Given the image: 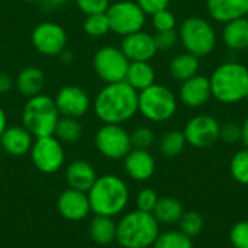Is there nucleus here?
Segmentation results:
<instances>
[{
	"instance_id": "obj_1",
	"label": "nucleus",
	"mask_w": 248,
	"mask_h": 248,
	"mask_svg": "<svg viewBox=\"0 0 248 248\" xmlns=\"http://www.w3.org/2000/svg\"><path fill=\"white\" fill-rule=\"evenodd\" d=\"M93 110L100 122L122 125L138 113V92L126 81L105 84L94 97Z\"/></svg>"
},
{
	"instance_id": "obj_2",
	"label": "nucleus",
	"mask_w": 248,
	"mask_h": 248,
	"mask_svg": "<svg viewBox=\"0 0 248 248\" xmlns=\"http://www.w3.org/2000/svg\"><path fill=\"white\" fill-rule=\"evenodd\" d=\"M92 212L94 215L115 218L121 215L129 202V187L119 176H97L94 185L87 192Z\"/></svg>"
},
{
	"instance_id": "obj_3",
	"label": "nucleus",
	"mask_w": 248,
	"mask_h": 248,
	"mask_svg": "<svg viewBox=\"0 0 248 248\" xmlns=\"http://www.w3.org/2000/svg\"><path fill=\"white\" fill-rule=\"evenodd\" d=\"M160 235V224L153 214L132 211L116 222V243L122 248H150Z\"/></svg>"
},
{
	"instance_id": "obj_4",
	"label": "nucleus",
	"mask_w": 248,
	"mask_h": 248,
	"mask_svg": "<svg viewBox=\"0 0 248 248\" xmlns=\"http://www.w3.org/2000/svg\"><path fill=\"white\" fill-rule=\"evenodd\" d=\"M212 96L221 103H237L248 93V68L240 62H224L211 76Z\"/></svg>"
},
{
	"instance_id": "obj_5",
	"label": "nucleus",
	"mask_w": 248,
	"mask_h": 248,
	"mask_svg": "<svg viewBox=\"0 0 248 248\" xmlns=\"http://www.w3.org/2000/svg\"><path fill=\"white\" fill-rule=\"evenodd\" d=\"M60 113L54 99L41 93L29 97L22 109V125L33 135V138L54 135Z\"/></svg>"
},
{
	"instance_id": "obj_6",
	"label": "nucleus",
	"mask_w": 248,
	"mask_h": 248,
	"mask_svg": "<svg viewBox=\"0 0 248 248\" xmlns=\"http://www.w3.org/2000/svg\"><path fill=\"white\" fill-rule=\"evenodd\" d=\"M177 110V99L174 93L154 83L148 89L138 93V112L151 122H166L174 116Z\"/></svg>"
},
{
	"instance_id": "obj_7",
	"label": "nucleus",
	"mask_w": 248,
	"mask_h": 248,
	"mask_svg": "<svg viewBox=\"0 0 248 248\" xmlns=\"http://www.w3.org/2000/svg\"><path fill=\"white\" fill-rule=\"evenodd\" d=\"M179 38L186 52L198 58L209 55L217 45V33L214 26L199 16H192L183 20L179 31Z\"/></svg>"
},
{
	"instance_id": "obj_8",
	"label": "nucleus",
	"mask_w": 248,
	"mask_h": 248,
	"mask_svg": "<svg viewBox=\"0 0 248 248\" xmlns=\"http://www.w3.org/2000/svg\"><path fill=\"white\" fill-rule=\"evenodd\" d=\"M106 16L110 25V31L116 35L126 36L129 33L142 31L145 25V13L132 0H118L109 4Z\"/></svg>"
},
{
	"instance_id": "obj_9",
	"label": "nucleus",
	"mask_w": 248,
	"mask_h": 248,
	"mask_svg": "<svg viewBox=\"0 0 248 248\" xmlns=\"http://www.w3.org/2000/svg\"><path fill=\"white\" fill-rule=\"evenodd\" d=\"M128 67L129 60L121 48L113 45H105L93 55V70L105 84L125 81Z\"/></svg>"
},
{
	"instance_id": "obj_10",
	"label": "nucleus",
	"mask_w": 248,
	"mask_h": 248,
	"mask_svg": "<svg viewBox=\"0 0 248 248\" xmlns=\"http://www.w3.org/2000/svg\"><path fill=\"white\" fill-rule=\"evenodd\" d=\"M94 145L108 160H124L132 150L129 132L116 124H103L94 135Z\"/></svg>"
},
{
	"instance_id": "obj_11",
	"label": "nucleus",
	"mask_w": 248,
	"mask_h": 248,
	"mask_svg": "<svg viewBox=\"0 0 248 248\" xmlns=\"http://www.w3.org/2000/svg\"><path fill=\"white\" fill-rule=\"evenodd\" d=\"M29 155L35 169L44 174L57 173L65 163L64 147L54 135L35 138Z\"/></svg>"
},
{
	"instance_id": "obj_12",
	"label": "nucleus",
	"mask_w": 248,
	"mask_h": 248,
	"mask_svg": "<svg viewBox=\"0 0 248 248\" xmlns=\"http://www.w3.org/2000/svg\"><path fill=\"white\" fill-rule=\"evenodd\" d=\"M67 41L68 36L65 29L52 20L38 23L31 33V42L33 48L46 57L61 55L67 48Z\"/></svg>"
},
{
	"instance_id": "obj_13",
	"label": "nucleus",
	"mask_w": 248,
	"mask_h": 248,
	"mask_svg": "<svg viewBox=\"0 0 248 248\" xmlns=\"http://www.w3.org/2000/svg\"><path fill=\"white\" fill-rule=\"evenodd\" d=\"M52 99L60 116L65 118L80 119L90 110L92 106L89 93L84 89L74 84L61 87Z\"/></svg>"
},
{
	"instance_id": "obj_14",
	"label": "nucleus",
	"mask_w": 248,
	"mask_h": 248,
	"mask_svg": "<svg viewBox=\"0 0 248 248\" xmlns=\"http://www.w3.org/2000/svg\"><path fill=\"white\" fill-rule=\"evenodd\" d=\"M219 122L211 115H198L192 118L185 129L183 135L186 142L195 148H208L219 140Z\"/></svg>"
},
{
	"instance_id": "obj_15",
	"label": "nucleus",
	"mask_w": 248,
	"mask_h": 248,
	"mask_svg": "<svg viewBox=\"0 0 248 248\" xmlns=\"http://www.w3.org/2000/svg\"><path fill=\"white\" fill-rule=\"evenodd\" d=\"M57 209L64 219L71 221V222L83 221L92 212L87 193L78 192L70 187H67L65 190L60 193L57 199Z\"/></svg>"
},
{
	"instance_id": "obj_16",
	"label": "nucleus",
	"mask_w": 248,
	"mask_h": 248,
	"mask_svg": "<svg viewBox=\"0 0 248 248\" xmlns=\"http://www.w3.org/2000/svg\"><path fill=\"white\" fill-rule=\"evenodd\" d=\"M121 49L129 62L134 61H150L157 54L154 36L148 32L138 31L122 38Z\"/></svg>"
},
{
	"instance_id": "obj_17",
	"label": "nucleus",
	"mask_w": 248,
	"mask_h": 248,
	"mask_svg": "<svg viewBox=\"0 0 248 248\" xmlns=\"http://www.w3.org/2000/svg\"><path fill=\"white\" fill-rule=\"evenodd\" d=\"M35 138L23 125L7 126L0 137V148L12 157H22L31 153Z\"/></svg>"
},
{
	"instance_id": "obj_18",
	"label": "nucleus",
	"mask_w": 248,
	"mask_h": 248,
	"mask_svg": "<svg viewBox=\"0 0 248 248\" xmlns=\"http://www.w3.org/2000/svg\"><path fill=\"white\" fill-rule=\"evenodd\" d=\"M125 173L135 182H145L155 171V160L148 150L132 148L124 158Z\"/></svg>"
},
{
	"instance_id": "obj_19",
	"label": "nucleus",
	"mask_w": 248,
	"mask_h": 248,
	"mask_svg": "<svg viewBox=\"0 0 248 248\" xmlns=\"http://www.w3.org/2000/svg\"><path fill=\"white\" fill-rule=\"evenodd\" d=\"M212 97L211 81L205 76H193L182 83L180 100L187 108H201Z\"/></svg>"
},
{
	"instance_id": "obj_20",
	"label": "nucleus",
	"mask_w": 248,
	"mask_h": 248,
	"mask_svg": "<svg viewBox=\"0 0 248 248\" xmlns=\"http://www.w3.org/2000/svg\"><path fill=\"white\" fill-rule=\"evenodd\" d=\"M64 179L67 187L87 193L90 187L94 185L97 174L94 167L86 160H74L65 167Z\"/></svg>"
},
{
	"instance_id": "obj_21",
	"label": "nucleus",
	"mask_w": 248,
	"mask_h": 248,
	"mask_svg": "<svg viewBox=\"0 0 248 248\" xmlns=\"http://www.w3.org/2000/svg\"><path fill=\"white\" fill-rule=\"evenodd\" d=\"M206 9L217 22L228 23L248 13V0H206Z\"/></svg>"
},
{
	"instance_id": "obj_22",
	"label": "nucleus",
	"mask_w": 248,
	"mask_h": 248,
	"mask_svg": "<svg viewBox=\"0 0 248 248\" xmlns=\"http://www.w3.org/2000/svg\"><path fill=\"white\" fill-rule=\"evenodd\" d=\"M45 84L46 78L44 71L33 65L22 68L15 78V87L17 93L26 99L41 94L45 89Z\"/></svg>"
},
{
	"instance_id": "obj_23",
	"label": "nucleus",
	"mask_w": 248,
	"mask_h": 248,
	"mask_svg": "<svg viewBox=\"0 0 248 248\" xmlns=\"http://www.w3.org/2000/svg\"><path fill=\"white\" fill-rule=\"evenodd\" d=\"M125 81L140 93L155 83V70L150 64V61L129 62Z\"/></svg>"
},
{
	"instance_id": "obj_24",
	"label": "nucleus",
	"mask_w": 248,
	"mask_h": 248,
	"mask_svg": "<svg viewBox=\"0 0 248 248\" xmlns=\"http://www.w3.org/2000/svg\"><path fill=\"white\" fill-rule=\"evenodd\" d=\"M222 39L225 45L235 51L248 48V17H238L225 23L222 31Z\"/></svg>"
},
{
	"instance_id": "obj_25",
	"label": "nucleus",
	"mask_w": 248,
	"mask_h": 248,
	"mask_svg": "<svg viewBox=\"0 0 248 248\" xmlns=\"http://www.w3.org/2000/svg\"><path fill=\"white\" fill-rule=\"evenodd\" d=\"M89 237L99 246H109L116 241V222L110 217L94 215L89 224Z\"/></svg>"
},
{
	"instance_id": "obj_26",
	"label": "nucleus",
	"mask_w": 248,
	"mask_h": 248,
	"mask_svg": "<svg viewBox=\"0 0 248 248\" xmlns=\"http://www.w3.org/2000/svg\"><path fill=\"white\" fill-rule=\"evenodd\" d=\"M183 214H185L183 205L180 203L179 199L171 198V196L158 198V202L153 211V215L157 219V222L166 224V225L179 224Z\"/></svg>"
},
{
	"instance_id": "obj_27",
	"label": "nucleus",
	"mask_w": 248,
	"mask_h": 248,
	"mask_svg": "<svg viewBox=\"0 0 248 248\" xmlns=\"http://www.w3.org/2000/svg\"><path fill=\"white\" fill-rule=\"evenodd\" d=\"M198 70H199V58L189 52L177 54L176 57H173V60L169 64L170 76L182 83L196 76Z\"/></svg>"
},
{
	"instance_id": "obj_28",
	"label": "nucleus",
	"mask_w": 248,
	"mask_h": 248,
	"mask_svg": "<svg viewBox=\"0 0 248 248\" xmlns=\"http://www.w3.org/2000/svg\"><path fill=\"white\" fill-rule=\"evenodd\" d=\"M83 135V126L78 119L76 118H65L61 116L54 131V137L61 144H76L80 141Z\"/></svg>"
},
{
	"instance_id": "obj_29",
	"label": "nucleus",
	"mask_w": 248,
	"mask_h": 248,
	"mask_svg": "<svg viewBox=\"0 0 248 248\" xmlns=\"http://www.w3.org/2000/svg\"><path fill=\"white\" fill-rule=\"evenodd\" d=\"M186 144L187 142L183 135V131H167L161 135L158 141V148L164 157H176L183 153Z\"/></svg>"
},
{
	"instance_id": "obj_30",
	"label": "nucleus",
	"mask_w": 248,
	"mask_h": 248,
	"mask_svg": "<svg viewBox=\"0 0 248 248\" xmlns=\"http://www.w3.org/2000/svg\"><path fill=\"white\" fill-rule=\"evenodd\" d=\"M153 248H193V241L180 230H173L160 234Z\"/></svg>"
},
{
	"instance_id": "obj_31",
	"label": "nucleus",
	"mask_w": 248,
	"mask_h": 248,
	"mask_svg": "<svg viewBox=\"0 0 248 248\" xmlns=\"http://www.w3.org/2000/svg\"><path fill=\"white\" fill-rule=\"evenodd\" d=\"M230 171L237 183L248 186V148L240 150L232 155L230 163Z\"/></svg>"
},
{
	"instance_id": "obj_32",
	"label": "nucleus",
	"mask_w": 248,
	"mask_h": 248,
	"mask_svg": "<svg viewBox=\"0 0 248 248\" xmlns=\"http://www.w3.org/2000/svg\"><path fill=\"white\" fill-rule=\"evenodd\" d=\"M83 29L92 38L105 36L108 32H110V25H109L106 13H96V15L86 16L84 23H83Z\"/></svg>"
},
{
	"instance_id": "obj_33",
	"label": "nucleus",
	"mask_w": 248,
	"mask_h": 248,
	"mask_svg": "<svg viewBox=\"0 0 248 248\" xmlns=\"http://www.w3.org/2000/svg\"><path fill=\"white\" fill-rule=\"evenodd\" d=\"M203 225H205L203 217L199 212H196V211L185 212L183 217L179 221L180 231L183 234H186L187 237H190V238L199 235L202 232V230H203Z\"/></svg>"
},
{
	"instance_id": "obj_34",
	"label": "nucleus",
	"mask_w": 248,
	"mask_h": 248,
	"mask_svg": "<svg viewBox=\"0 0 248 248\" xmlns=\"http://www.w3.org/2000/svg\"><path fill=\"white\" fill-rule=\"evenodd\" d=\"M129 137H131L132 148H137V150H150V147L155 141V135H154V132L148 126H138V128H135L129 134Z\"/></svg>"
},
{
	"instance_id": "obj_35",
	"label": "nucleus",
	"mask_w": 248,
	"mask_h": 248,
	"mask_svg": "<svg viewBox=\"0 0 248 248\" xmlns=\"http://www.w3.org/2000/svg\"><path fill=\"white\" fill-rule=\"evenodd\" d=\"M153 36H154V42H155L157 51H170L180 41L179 32L176 29H170V31H155V33Z\"/></svg>"
},
{
	"instance_id": "obj_36",
	"label": "nucleus",
	"mask_w": 248,
	"mask_h": 248,
	"mask_svg": "<svg viewBox=\"0 0 248 248\" xmlns=\"http://www.w3.org/2000/svg\"><path fill=\"white\" fill-rule=\"evenodd\" d=\"M157 202H158L157 192L151 187H145V189L140 190V193L137 195V199H135L137 209L142 211V212H148V214H153Z\"/></svg>"
},
{
	"instance_id": "obj_37",
	"label": "nucleus",
	"mask_w": 248,
	"mask_h": 248,
	"mask_svg": "<svg viewBox=\"0 0 248 248\" xmlns=\"http://www.w3.org/2000/svg\"><path fill=\"white\" fill-rule=\"evenodd\" d=\"M230 241L234 248H248V221H240L232 225Z\"/></svg>"
},
{
	"instance_id": "obj_38",
	"label": "nucleus",
	"mask_w": 248,
	"mask_h": 248,
	"mask_svg": "<svg viewBox=\"0 0 248 248\" xmlns=\"http://www.w3.org/2000/svg\"><path fill=\"white\" fill-rule=\"evenodd\" d=\"M151 17H153V26L155 31L176 29V16L169 9L160 10V12L154 13Z\"/></svg>"
},
{
	"instance_id": "obj_39",
	"label": "nucleus",
	"mask_w": 248,
	"mask_h": 248,
	"mask_svg": "<svg viewBox=\"0 0 248 248\" xmlns=\"http://www.w3.org/2000/svg\"><path fill=\"white\" fill-rule=\"evenodd\" d=\"M76 6L80 12L86 16L96 15V13H106L109 7V0H74Z\"/></svg>"
},
{
	"instance_id": "obj_40",
	"label": "nucleus",
	"mask_w": 248,
	"mask_h": 248,
	"mask_svg": "<svg viewBox=\"0 0 248 248\" xmlns=\"http://www.w3.org/2000/svg\"><path fill=\"white\" fill-rule=\"evenodd\" d=\"M219 140H222L227 144H237L238 141H241V125L234 122L221 125Z\"/></svg>"
},
{
	"instance_id": "obj_41",
	"label": "nucleus",
	"mask_w": 248,
	"mask_h": 248,
	"mask_svg": "<svg viewBox=\"0 0 248 248\" xmlns=\"http://www.w3.org/2000/svg\"><path fill=\"white\" fill-rule=\"evenodd\" d=\"M137 3L145 15L153 16L154 13H157L160 10L169 9L170 0H137Z\"/></svg>"
},
{
	"instance_id": "obj_42",
	"label": "nucleus",
	"mask_w": 248,
	"mask_h": 248,
	"mask_svg": "<svg viewBox=\"0 0 248 248\" xmlns=\"http://www.w3.org/2000/svg\"><path fill=\"white\" fill-rule=\"evenodd\" d=\"M13 87H15V78H12V76H9L7 73L0 71V96L7 94Z\"/></svg>"
},
{
	"instance_id": "obj_43",
	"label": "nucleus",
	"mask_w": 248,
	"mask_h": 248,
	"mask_svg": "<svg viewBox=\"0 0 248 248\" xmlns=\"http://www.w3.org/2000/svg\"><path fill=\"white\" fill-rule=\"evenodd\" d=\"M241 141L246 145V148H248V118L241 125Z\"/></svg>"
},
{
	"instance_id": "obj_44",
	"label": "nucleus",
	"mask_w": 248,
	"mask_h": 248,
	"mask_svg": "<svg viewBox=\"0 0 248 248\" xmlns=\"http://www.w3.org/2000/svg\"><path fill=\"white\" fill-rule=\"evenodd\" d=\"M6 128H7V115H6L4 109L0 106V137L4 132Z\"/></svg>"
},
{
	"instance_id": "obj_45",
	"label": "nucleus",
	"mask_w": 248,
	"mask_h": 248,
	"mask_svg": "<svg viewBox=\"0 0 248 248\" xmlns=\"http://www.w3.org/2000/svg\"><path fill=\"white\" fill-rule=\"evenodd\" d=\"M45 1H48V3L52 4V6H62V4H65L68 0H45Z\"/></svg>"
},
{
	"instance_id": "obj_46",
	"label": "nucleus",
	"mask_w": 248,
	"mask_h": 248,
	"mask_svg": "<svg viewBox=\"0 0 248 248\" xmlns=\"http://www.w3.org/2000/svg\"><path fill=\"white\" fill-rule=\"evenodd\" d=\"M25 1H28V3H38V1H42V0H25Z\"/></svg>"
},
{
	"instance_id": "obj_47",
	"label": "nucleus",
	"mask_w": 248,
	"mask_h": 248,
	"mask_svg": "<svg viewBox=\"0 0 248 248\" xmlns=\"http://www.w3.org/2000/svg\"><path fill=\"white\" fill-rule=\"evenodd\" d=\"M0 160H1V148H0Z\"/></svg>"
},
{
	"instance_id": "obj_48",
	"label": "nucleus",
	"mask_w": 248,
	"mask_h": 248,
	"mask_svg": "<svg viewBox=\"0 0 248 248\" xmlns=\"http://www.w3.org/2000/svg\"><path fill=\"white\" fill-rule=\"evenodd\" d=\"M246 100H247V102H248V93H247V96H246Z\"/></svg>"
},
{
	"instance_id": "obj_49",
	"label": "nucleus",
	"mask_w": 248,
	"mask_h": 248,
	"mask_svg": "<svg viewBox=\"0 0 248 248\" xmlns=\"http://www.w3.org/2000/svg\"><path fill=\"white\" fill-rule=\"evenodd\" d=\"M247 17H248V13H247Z\"/></svg>"
}]
</instances>
